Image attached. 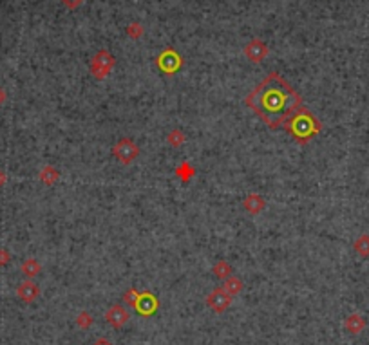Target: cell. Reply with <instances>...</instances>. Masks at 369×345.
<instances>
[{
  "instance_id": "12",
  "label": "cell",
  "mask_w": 369,
  "mask_h": 345,
  "mask_svg": "<svg viewBox=\"0 0 369 345\" xmlns=\"http://www.w3.org/2000/svg\"><path fill=\"white\" fill-rule=\"evenodd\" d=\"M216 273H217V277L224 279V277H226V275H228V273H230V267H228V266H224V264H221V266H217V267H216Z\"/></svg>"
},
{
  "instance_id": "14",
  "label": "cell",
  "mask_w": 369,
  "mask_h": 345,
  "mask_svg": "<svg viewBox=\"0 0 369 345\" xmlns=\"http://www.w3.org/2000/svg\"><path fill=\"white\" fill-rule=\"evenodd\" d=\"M94 345H112V343H111V341H107V340H98Z\"/></svg>"
},
{
  "instance_id": "8",
  "label": "cell",
  "mask_w": 369,
  "mask_h": 345,
  "mask_svg": "<svg viewBox=\"0 0 369 345\" xmlns=\"http://www.w3.org/2000/svg\"><path fill=\"white\" fill-rule=\"evenodd\" d=\"M346 327H348L353 334H358L362 329H364V320H362L358 315H353V317H349L348 320H346Z\"/></svg>"
},
{
  "instance_id": "3",
  "label": "cell",
  "mask_w": 369,
  "mask_h": 345,
  "mask_svg": "<svg viewBox=\"0 0 369 345\" xmlns=\"http://www.w3.org/2000/svg\"><path fill=\"white\" fill-rule=\"evenodd\" d=\"M207 304L210 309H214L216 313H223L224 309L230 305V295L224 288H216L214 291L208 295Z\"/></svg>"
},
{
  "instance_id": "4",
  "label": "cell",
  "mask_w": 369,
  "mask_h": 345,
  "mask_svg": "<svg viewBox=\"0 0 369 345\" xmlns=\"http://www.w3.org/2000/svg\"><path fill=\"white\" fill-rule=\"evenodd\" d=\"M134 307H136V311L140 313V315L149 317V315H152V313L158 309V298L152 296L150 293H141V295L138 296V302Z\"/></svg>"
},
{
  "instance_id": "2",
  "label": "cell",
  "mask_w": 369,
  "mask_h": 345,
  "mask_svg": "<svg viewBox=\"0 0 369 345\" xmlns=\"http://www.w3.org/2000/svg\"><path fill=\"white\" fill-rule=\"evenodd\" d=\"M290 128L293 134H297L299 140H306L310 134H313V119H311L310 114H304V116H297L295 119L290 121Z\"/></svg>"
},
{
  "instance_id": "13",
  "label": "cell",
  "mask_w": 369,
  "mask_h": 345,
  "mask_svg": "<svg viewBox=\"0 0 369 345\" xmlns=\"http://www.w3.org/2000/svg\"><path fill=\"white\" fill-rule=\"evenodd\" d=\"M63 2H65L69 8H75V6H78L80 2H82V0H63Z\"/></svg>"
},
{
  "instance_id": "10",
  "label": "cell",
  "mask_w": 369,
  "mask_h": 345,
  "mask_svg": "<svg viewBox=\"0 0 369 345\" xmlns=\"http://www.w3.org/2000/svg\"><path fill=\"white\" fill-rule=\"evenodd\" d=\"M138 296H140V293L136 291V289H130L129 293H125V302L127 304H130V305H136V302H138Z\"/></svg>"
},
{
  "instance_id": "6",
  "label": "cell",
  "mask_w": 369,
  "mask_h": 345,
  "mask_svg": "<svg viewBox=\"0 0 369 345\" xmlns=\"http://www.w3.org/2000/svg\"><path fill=\"white\" fill-rule=\"evenodd\" d=\"M246 54H248V58L252 62H261L262 56L266 54L264 44L261 40H252L248 44V47H246Z\"/></svg>"
},
{
  "instance_id": "1",
  "label": "cell",
  "mask_w": 369,
  "mask_h": 345,
  "mask_svg": "<svg viewBox=\"0 0 369 345\" xmlns=\"http://www.w3.org/2000/svg\"><path fill=\"white\" fill-rule=\"evenodd\" d=\"M248 105L270 127H279L293 118V112L300 105V98L279 74L272 73L248 96Z\"/></svg>"
},
{
  "instance_id": "5",
  "label": "cell",
  "mask_w": 369,
  "mask_h": 345,
  "mask_svg": "<svg viewBox=\"0 0 369 345\" xmlns=\"http://www.w3.org/2000/svg\"><path fill=\"white\" fill-rule=\"evenodd\" d=\"M105 320H107L112 327H116V329L123 327V325L127 324V320H129V313L125 311L121 305H112V307L107 311V315H105Z\"/></svg>"
},
{
  "instance_id": "7",
  "label": "cell",
  "mask_w": 369,
  "mask_h": 345,
  "mask_svg": "<svg viewBox=\"0 0 369 345\" xmlns=\"http://www.w3.org/2000/svg\"><path fill=\"white\" fill-rule=\"evenodd\" d=\"M38 293H40L38 291V288L31 282L22 284L20 288H18V296H20L22 300H25V302H33V300L38 296Z\"/></svg>"
},
{
  "instance_id": "9",
  "label": "cell",
  "mask_w": 369,
  "mask_h": 345,
  "mask_svg": "<svg viewBox=\"0 0 369 345\" xmlns=\"http://www.w3.org/2000/svg\"><path fill=\"white\" fill-rule=\"evenodd\" d=\"M226 291H228V295H236V293L241 291V282L237 279H228V282H226Z\"/></svg>"
},
{
  "instance_id": "11",
  "label": "cell",
  "mask_w": 369,
  "mask_h": 345,
  "mask_svg": "<svg viewBox=\"0 0 369 345\" xmlns=\"http://www.w3.org/2000/svg\"><path fill=\"white\" fill-rule=\"evenodd\" d=\"M91 322H92V318H91V315L89 313H82L78 317V325L80 327H89L91 325Z\"/></svg>"
}]
</instances>
